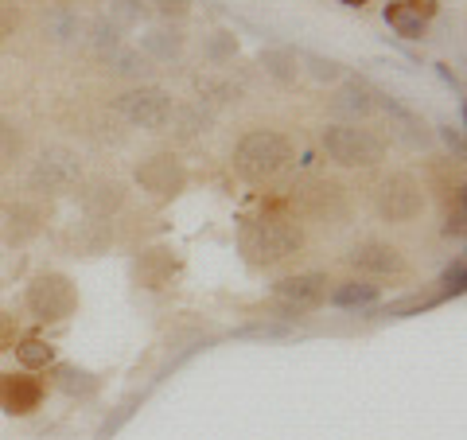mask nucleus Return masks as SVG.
<instances>
[{
  "mask_svg": "<svg viewBox=\"0 0 467 440\" xmlns=\"http://www.w3.org/2000/svg\"><path fill=\"white\" fill-rule=\"evenodd\" d=\"M238 249L250 266L273 269V266H281V261L296 257L304 249V230H300V223L276 218V215L245 218L242 230H238Z\"/></svg>",
  "mask_w": 467,
  "mask_h": 440,
  "instance_id": "obj_1",
  "label": "nucleus"
},
{
  "mask_svg": "<svg viewBox=\"0 0 467 440\" xmlns=\"http://www.w3.org/2000/svg\"><path fill=\"white\" fill-rule=\"evenodd\" d=\"M292 164V141L276 129H250L234 144V172L245 183H269Z\"/></svg>",
  "mask_w": 467,
  "mask_h": 440,
  "instance_id": "obj_2",
  "label": "nucleus"
},
{
  "mask_svg": "<svg viewBox=\"0 0 467 440\" xmlns=\"http://www.w3.org/2000/svg\"><path fill=\"white\" fill-rule=\"evenodd\" d=\"M319 144H324L331 164H339V168H378L389 149L382 133H374L367 125H343V121L324 125Z\"/></svg>",
  "mask_w": 467,
  "mask_h": 440,
  "instance_id": "obj_3",
  "label": "nucleus"
},
{
  "mask_svg": "<svg viewBox=\"0 0 467 440\" xmlns=\"http://www.w3.org/2000/svg\"><path fill=\"white\" fill-rule=\"evenodd\" d=\"M24 308L32 320H39V324H63V320H70L78 312V285L58 269H43L27 281Z\"/></svg>",
  "mask_w": 467,
  "mask_h": 440,
  "instance_id": "obj_4",
  "label": "nucleus"
},
{
  "mask_svg": "<svg viewBox=\"0 0 467 440\" xmlns=\"http://www.w3.org/2000/svg\"><path fill=\"white\" fill-rule=\"evenodd\" d=\"M82 180H86L82 156L75 149H67V144H47V149L36 156L32 172H27V187H32L36 195H47V199L75 192Z\"/></svg>",
  "mask_w": 467,
  "mask_h": 440,
  "instance_id": "obj_5",
  "label": "nucleus"
},
{
  "mask_svg": "<svg viewBox=\"0 0 467 440\" xmlns=\"http://www.w3.org/2000/svg\"><path fill=\"white\" fill-rule=\"evenodd\" d=\"M429 207V195H425V183L409 172H393L378 183V195H374V211L382 223L393 226H405V223H417Z\"/></svg>",
  "mask_w": 467,
  "mask_h": 440,
  "instance_id": "obj_6",
  "label": "nucleus"
},
{
  "mask_svg": "<svg viewBox=\"0 0 467 440\" xmlns=\"http://www.w3.org/2000/svg\"><path fill=\"white\" fill-rule=\"evenodd\" d=\"M175 98L156 82H140V86H129L113 98V110L125 117L133 129H149V133H164L168 117H171Z\"/></svg>",
  "mask_w": 467,
  "mask_h": 440,
  "instance_id": "obj_7",
  "label": "nucleus"
},
{
  "mask_svg": "<svg viewBox=\"0 0 467 440\" xmlns=\"http://www.w3.org/2000/svg\"><path fill=\"white\" fill-rule=\"evenodd\" d=\"M133 180L144 195L168 203V199L187 192V180H192V175H187V164L175 152H152L133 168Z\"/></svg>",
  "mask_w": 467,
  "mask_h": 440,
  "instance_id": "obj_8",
  "label": "nucleus"
},
{
  "mask_svg": "<svg viewBox=\"0 0 467 440\" xmlns=\"http://www.w3.org/2000/svg\"><path fill=\"white\" fill-rule=\"evenodd\" d=\"M347 266L362 273L367 281H393V277H405L409 273V261L401 254V246H393L386 238H362L350 246L347 254Z\"/></svg>",
  "mask_w": 467,
  "mask_h": 440,
  "instance_id": "obj_9",
  "label": "nucleus"
},
{
  "mask_svg": "<svg viewBox=\"0 0 467 440\" xmlns=\"http://www.w3.org/2000/svg\"><path fill=\"white\" fill-rule=\"evenodd\" d=\"M331 292V277L324 269H304V273H288L281 281H273V297L281 300L285 320H296L300 312H312L327 300Z\"/></svg>",
  "mask_w": 467,
  "mask_h": 440,
  "instance_id": "obj_10",
  "label": "nucleus"
},
{
  "mask_svg": "<svg viewBox=\"0 0 467 440\" xmlns=\"http://www.w3.org/2000/svg\"><path fill=\"white\" fill-rule=\"evenodd\" d=\"M43 398H47V386L32 371H0V414L32 417Z\"/></svg>",
  "mask_w": 467,
  "mask_h": 440,
  "instance_id": "obj_11",
  "label": "nucleus"
},
{
  "mask_svg": "<svg viewBox=\"0 0 467 440\" xmlns=\"http://www.w3.org/2000/svg\"><path fill=\"white\" fill-rule=\"evenodd\" d=\"M331 113L343 117V125H358L378 113V86L367 79H339L331 94Z\"/></svg>",
  "mask_w": 467,
  "mask_h": 440,
  "instance_id": "obj_12",
  "label": "nucleus"
},
{
  "mask_svg": "<svg viewBox=\"0 0 467 440\" xmlns=\"http://www.w3.org/2000/svg\"><path fill=\"white\" fill-rule=\"evenodd\" d=\"M129 187L117 180V175H90V180L78 183V203L90 218H113L125 211Z\"/></svg>",
  "mask_w": 467,
  "mask_h": 440,
  "instance_id": "obj_13",
  "label": "nucleus"
},
{
  "mask_svg": "<svg viewBox=\"0 0 467 440\" xmlns=\"http://www.w3.org/2000/svg\"><path fill=\"white\" fill-rule=\"evenodd\" d=\"M378 110L389 117V129H398V137L405 144H413V149H429L432 129H429V121L417 110H409L405 101H398V98L386 94V90H378Z\"/></svg>",
  "mask_w": 467,
  "mask_h": 440,
  "instance_id": "obj_14",
  "label": "nucleus"
},
{
  "mask_svg": "<svg viewBox=\"0 0 467 440\" xmlns=\"http://www.w3.org/2000/svg\"><path fill=\"white\" fill-rule=\"evenodd\" d=\"M164 129H168V133L180 141V144H192V141L207 137L211 129H214V110L202 106V101H175Z\"/></svg>",
  "mask_w": 467,
  "mask_h": 440,
  "instance_id": "obj_15",
  "label": "nucleus"
},
{
  "mask_svg": "<svg viewBox=\"0 0 467 440\" xmlns=\"http://www.w3.org/2000/svg\"><path fill=\"white\" fill-rule=\"evenodd\" d=\"M67 246H70V254H75V257H101V254H109L113 223H109V218H90V215H86L82 223L70 226Z\"/></svg>",
  "mask_w": 467,
  "mask_h": 440,
  "instance_id": "obj_16",
  "label": "nucleus"
},
{
  "mask_svg": "<svg viewBox=\"0 0 467 440\" xmlns=\"http://www.w3.org/2000/svg\"><path fill=\"white\" fill-rule=\"evenodd\" d=\"M175 269H180V261H175V249H168V246L140 249L137 261H133V277H137L140 288H164L175 277Z\"/></svg>",
  "mask_w": 467,
  "mask_h": 440,
  "instance_id": "obj_17",
  "label": "nucleus"
},
{
  "mask_svg": "<svg viewBox=\"0 0 467 440\" xmlns=\"http://www.w3.org/2000/svg\"><path fill=\"white\" fill-rule=\"evenodd\" d=\"M304 215L316 218V223H339L347 218V187L319 180L304 192Z\"/></svg>",
  "mask_w": 467,
  "mask_h": 440,
  "instance_id": "obj_18",
  "label": "nucleus"
},
{
  "mask_svg": "<svg viewBox=\"0 0 467 440\" xmlns=\"http://www.w3.org/2000/svg\"><path fill=\"white\" fill-rule=\"evenodd\" d=\"M192 86H195L202 106H238L242 94H245L230 75H223V70H202V75L192 79Z\"/></svg>",
  "mask_w": 467,
  "mask_h": 440,
  "instance_id": "obj_19",
  "label": "nucleus"
},
{
  "mask_svg": "<svg viewBox=\"0 0 467 440\" xmlns=\"http://www.w3.org/2000/svg\"><path fill=\"white\" fill-rule=\"evenodd\" d=\"M51 382L67 393V398H94L101 390V374L86 371L78 362H55L51 366Z\"/></svg>",
  "mask_w": 467,
  "mask_h": 440,
  "instance_id": "obj_20",
  "label": "nucleus"
},
{
  "mask_svg": "<svg viewBox=\"0 0 467 440\" xmlns=\"http://www.w3.org/2000/svg\"><path fill=\"white\" fill-rule=\"evenodd\" d=\"M183 32L180 27H149V32L140 36V55L152 58V63H175V58L183 55Z\"/></svg>",
  "mask_w": 467,
  "mask_h": 440,
  "instance_id": "obj_21",
  "label": "nucleus"
},
{
  "mask_svg": "<svg viewBox=\"0 0 467 440\" xmlns=\"http://www.w3.org/2000/svg\"><path fill=\"white\" fill-rule=\"evenodd\" d=\"M43 230V211H39V203H12L8 215H5V234H8V242H32L36 234Z\"/></svg>",
  "mask_w": 467,
  "mask_h": 440,
  "instance_id": "obj_22",
  "label": "nucleus"
},
{
  "mask_svg": "<svg viewBox=\"0 0 467 440\" xmlns=\"http://www.w3.org/2000/svg\"><path fill=\"white\" fill-rule=\"evenodd\" d=\"M257 67L265 70V79H273L276 86H292L304 75L300 55L292 47H265V51H261V58H257Z\"/></svg>",
  "mask_w": 467,
  "mask_h": 440,
  "instance_id": "obj_23",
  "label": "nucleus"
},
{
  "mask_svg": "<svg viewBox=\"0 0 467 440\" xmlns=\"http://www.w3.org/2000/svg\"><path fill=\"white\" fill-rule=\"evenodd\" d=\"M106 67H109V75H117V79H129V82H149L152 79V70H156V63L152 58H144L137 47H117L109 58H106Z\"/></svg>",
  "mask_w": 467,
  "mask_h": 440,
  "instance_id": "obj_24",
  "label": "nucleus"
},
{
  "mask_svg": "<svg viewBox=\"0 0 467 440\" xmlns=\"http://www.w3.org/2000/svg\"><path fill=\"white\" fill-rule=\"evenodd\" d=\"M327 300L335 308H374L378 300H382V288L370 285L367 277H355V281H343L339 288H331Z\"/></svg>",
  "mask_w": 467,
  "mask_h": 440,
  "instance_id": "obj_25",
  "label": "nucleus"
},
{
  "mask_svg": "<svg viewBox=\"0 0 467 440\" xmlns=\"http://www.w3.org/2000/svg\"><path fill=\"white\" fill-rule=\"evenodd\" d=\"M382 16L393 27V36H401V39H425L429 36V20H420L417 12H409L401 0H389V5L382 8Z\"/></svg>",
  "mask_w": 467,
  "mask_h": 440,
  "instance_id": "obj_26",
  "label": "nucleus"
},
{
  "mask_svg": "<svg viewBox=\"0 0 467 440\" xmlns=\"http://www.w3.org/2000/svg\"><path fill=\"white\" fill-rule=\"evenodd\" d=\"M20 359V371H47V366H55V347L47 340H39V335H20V343L12 347Z\"/></svg>",
  "mask_w": 467,
  "mask_h": 440,
  "instance_id": "obj_27",
  "label": "nucleus"
},
{
  "mask_svg": "<svg viewBox=\"0 0 467 440\" xmlns=\"http://www.w3.org/2000/svg\"><path fill=\"white\" fill-rule=\"evenodd\" d=\"M121 36H125L121 27H117V24H109L106 16H98L94 24H86V36H82V39L90 43V51H94L98 58H109V55H113V51H117V47H121V43H125Z\"/></svg>",
  "mask_w": 467,
  "mask_h": 440,
  "instance_id": "obj_28",
  "label": "nucleus"
},
{
  "mask_svg": "<svg viewBox=\"0 0 467 440\" xmlns=\"http://www.w3.org/2000/svg\"><path fill=\"white\" fill-rule=\"evenodd\" d=\"M27 149V133L20 121L12 117H0V168H12Z\"/></svg>",
  "mask_w": 467,
  "mask_h": 440,
  "instance_id": "obj_29",
  "label": "nucleus"
},
{
  "mask_svg": "<svg viewBox=\"0 0 467 440\" xmlns=\"http://www.w3.org/2000/svg\"><path fill=\"white\" fill-rule=\"evenodd\" d=\"M106 20L117 24L121 32H129V27H140L144 20H149V0H109Z\"/></svg>",
  "mask_w": 467,
  "mask_h": 440,
  "instance_id": "obj_30",
  "label": "nucleus"
},
{
  "mask_svg": "<svg viewBox=\"0 0 467 440\" xmlns=\"http://www.w3.org/2000/svg\"><path fill=\"white\" fill-rule=\"evenodd\" d=\"M47 36H51V43H78L86 36V24L75 16V12L58 8L47 16Z\"/></svg>",
  "mask_w": 467,
  "mask_h": 440,
  "instance_id": "obj_31",
  "label": "nucleus"
},
{
  "mask_svg": "<svg viewBox=\"0 0 467 440\" xmlns=\"http://www.w3.org/2000/svg\"><path fill=\"white\" fill-rule=\"evenodd\" d=\"M202 58H207L211 67H226L238 58V39H234V32H214L207 43H202Z\"/></svg>",
  "mask_w": 467,
  "mask_h": 440,
  "instance_id": "obj_32",
  "label": "nucleus"
},
{
  "mask_svg": "<svg viewBox=\"0 0 467 440\" xmlns=\"http://www.w3.org/2000/svg\"><path fill=\"white\" fill-rule=\"evenodd\" d=\"M300 67L308 70L316 82H339L343 79V63H339V58H327V55H316V51L300 55Z\"/></svg>",
  "mask_w": 467,
  "mask_h": 440,
  "instance_id": "obj_33",
  "label": "nucleus"
},
{
  "mask_svg": "<svg viewBox=\"0 0 467 440\" xmlns=\"http://www.w3.org/2000/svg\"><path fill=\"white\" fill-rule=\"evenodd\" d=\"M467 223V207H463V195H456L451 199V207H448V215H444V238L448 242H463V226Z\"/></svg>",
  "mask_w": 467,
  "mask_h": 440,
  "instance_id": "obj_34",
  "label": "nucleus"
},
{
  "mask_svg": "<svg viewBox=\"0 0 467 440\" xmlns=\"http://www.w3.org/2000/svg\"><path fill=\"white\" fill-rule=\"evenodd\" d=\"M149 8H156L164 20H187L192 16V0H149Z\"/></svg>",
  "mask_w": 467,
  "mask_h": 440,
  "instance_id": "obj_35",
  "label": "nucleus"
},
{
  "mask_svg": "<svg viewBox=\"0 0 467 440\" xmlns=\"http://www.w3.org/2000/svg\"><path fill=\"white\" fill-rule=\"evenodd\" d=\"M16 343H20V328H16V316L0 312V355H5V351H12Z\"/></svg>",
  "mask_w": 467,
  "mask_h": 440,
  "instance_id": "obj_36",
  "label": "nucleus"
},
{
  "mask_svg": "<svg viewBox=\"0 0 467 440\" xmlns=\"http://www.w3.org/2000/svg\"><path fill=\"white\" fill-rule=\"evenodd\" d=\"M16 24H20V12L12 0H0V43H5L8 36H16Z\"/></svg>",
  "mask_w": 467,
  "mask_h": 440,
  "instance_id": "obj_37",
  "label": "nucleus"
},
{
  "mask_svg": "<svg viewBox=\"0 0 467 440\" xmlns=\"http://www.w3.org/2000/svg\"><path fill=\"white\" fill-rule=\"evenodd\" d=\"M436 133H441V141L448 144V149H451V156H456V160H463V133H460V125H436Z\"/></svg>",
  "mask_w": 467,
  "mask_h": 440,
  "instance_id": "obj_38",
  "label": "nucleus"
},
{
  "mask_svg": "<svg viewBox=\"0 0 467 440\" xmlns=\"http://www.w3.org/2000/svg\"><path fill=\"white\" fill-rule=\"evenodd\" d=\"M448 292H460L463 288V257H456V261H451V266L444 269V281H441Z\"/></svg>",
  "mask_w": 467,
  "mask_h": 440,
  "instance_id": "obj_39",
  "label": "nucleus"
},
{
  "mask_svg": "<svg viewBox=\"0 0 467 440\" xmlns=\"http://www.w3.org/2000/svg\"><path fill=\"white\" fill-rule=\"evenodd\" d=\"M401 5H405L409 12H417L420 20H432L436 12H441V0H401Z\"/></svg>",
  "mask_w": 467,
  "mask_h": 440,
  "instance_id": "obj_40",
  "label": "nucleus"
},
{
  "mask_svg": "<svg viewBox=\"0 0 467 440\" xmlns=\"http://www.w3.org/2000/svg\"><path fill=\"white\" fill-rule=\"evenodd\" d=\"M436 70H441V79H444V82L451 86V90H456V98H463V86H460V79H456V75H451V70H448L444 63H436Z\"/></svg>",
  "mask_w": 467,
  "mask_h": 440,
  "instance_id": "obj_41",
  "label": "nucleus"
},
{
  "mask_svg": "<svg viewBox=\"0 0 467 440\" xmlns=\"http://www.w3.org/2000/svg\"><path fill=\"white\" fill-rule=\"evenodd\" d=\"M339 5H347V8H367L370 0H339Z\"/></svg>",
  "mask_w": 467,
  "mask_h": 440,
  "instance_id": "obj_42",
  "label": "nucleus"
}]
</instances>
